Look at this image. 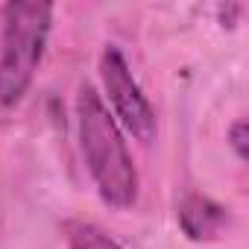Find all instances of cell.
<instances>
[{"mask_svg":"<svg viewBox=\"0 0 249 249\" xmlns=\"http://www.w3.org/2000/svg\"><path fill=\"white\" fill-rule=\"evenodd\" d=\"M76 129L82 159L100 199L120 211L132 208L138 199V170L132 153L126 147L123 129L91 85H82L76 94Z\"/></svg>","mask_w":249,"mask_h":249,"instance_id":"cell-1","label":"cell"},{"mask_svg":"<svg viewBox=\"0 0 249 249\" xmlns=\"http://www.w3.org/2000/svg\"><path fill=\"white\" fill-rule=\"evenodd\" d=\"M50 3H6L0 30V106L9 108L30 91L50 38Z\"/></svg>","mask_w":249,"mask_h":249,"instance_id":"cell-2","label":"cell"},{"mask_svg":"<svg viewBox=\"0 0 249 249\" xmlns=\"http://www.w3.org/2000/svg\"><path fill=\"white\" fill-rule=\"evenodd\" d=\"M100 79H103V91L108 97L111 106V117L117 120L120 129H126L135 141L150 144L156 138V111L147 100V94L141 91L138 79L129 71V62L114 44H106L100 53Z\"/></svg>","mask_w":249,"mask_h":249,"instance_id":"cell-3","label":"cell"},{"mask_svg":"<svg viewBox=\"0 0 249 249\" xmlns=\"http://www.w3.org/2000/svg\"><path fill=\"white\" fill-rule=\"evenodd\" d=\"M176 220L191 240H217L229 229V208L202 194H188L176 208Z\"/></svg>","mask_w":249,"mask_h":249,"instance_id":"cell-4","label":"cell"},{"mask_svg":"<svg viewBox=\"0 0 249 249\" xmlns=\"http://www.w3.org/2000/svg\"><path fill=\"white\" fill-rule=\"evenodd\" d=\"M62 234L68 240V249H123L108 231H103L91 220H65Z\"/></svg>","mask_w":249,"mask_h":249,"instance_id":"cell-5","label":"cell"},{"mask_svg":"<svg viewBox=\"0 0 249 249\" xmlns=\"http://www.w3.org/2000/svg\"><path fill=\"white\" fill-rule=\"evenodd\" d=\"M229 147L234 150V156L240 161H246V120L243 117H237L229 126Z\"/></svg>","mask_w":249,"mask_h":249,"instance_id":"cell-6","label":"cell"}]
</instances>
